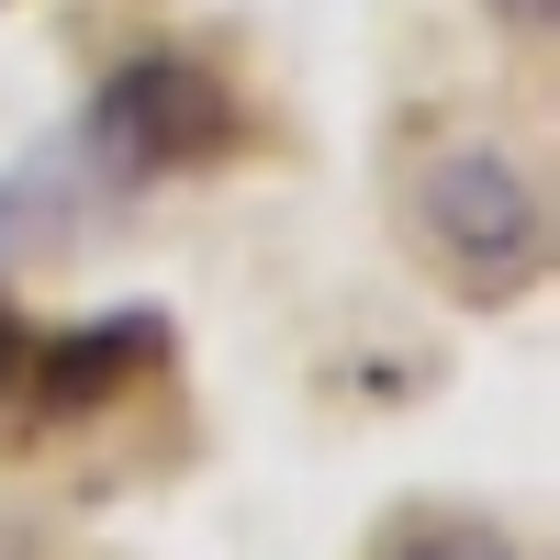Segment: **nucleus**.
<instances>
[{
  "label": "nucleus",
  "instance_id": "nucleus-2",
  "mask_svg": "<svg viewBox=\"0 0 560 560\" xmlns=\"http://www.w3.org/2000/svg\"><path fill=\"white\" fill-rule=\"evenodd\" d=\"M236 147V102L202 57H124L90 90V158L113 179H179Z\"/></svg>",
  "mask_w": 560,
  "mask_h": 560
},
{
  "label": "nucleus",
  "instance_id": "nucleus-3",
  "mask_svg": "<svg viewBox=\"0 0 560 560\" xmlns=\"http://www.w3.org/2000/svg\"><path fill=\"white\" fill-rule=\"evenodd\" d=\"M168 348V325L158 314H113V325H68V337H34L23 348V393L45 415H90V404H113L135 382V359H158Z\"/></svg>",
  "mask_w": 560,
  "mask_h": 560
},
{
  "label": "nucleus",
  "instance_id": "nucleus-6",
  "mask_svg": "<svg viewBox=\"0 0 560 560\" xmlns=\"http://www.w3.org/2000/svg\"><path fill=\"white\" fill-rule=\"evenodd\" d=\"M493 12L516 23V34H549V23H560V0H493Z\"/></svg>",
  "mask_w": 560,
  "mask_h": 560
},
{
  "label": "nucleus",
  "instance_id": "nucleus-1",
  "mask_svg": "<svg viewBox=\"0 0 560 560\" xmlns=\"http://www.w3.org/2000/svg\"><path fill=\"white\" fill-rule=\"evenodd\" d=\"M415 224L471 292H516L549 258V191L504 147H438L415 168Z\"/></svg>",
  "mask_w": 560,
  "mask_h": 560
},
{
  "label": "nucleus",
  "instance_id": "nucleus-7",
  "mask_svg": "<svg viewBox=\"0 0 560 560\" xmlns=\"http://www.w3.org/2000/svg\"><path fill=\"white\" fill-rule=\"evenodd\" d=\"M23 549H34V538H23V527H12V516H0V560H23Z\"/></svg>",
  "mask_w": 560,
  "mask_h": 560
},
{
  "label": "nucleus",
  "instance_id": "nucleus-4",
  "mask_svg": "<svg viewBox=\"0 0 560 560\" xmlns=\"http://www.w3.org/2000/svg\"><path fill=\"white\" fill-rule=\"evenodd\" d=\"M393 560H516V549H504L493 527H415Z\"/></svg>",
  "mask_w": 560,
  "mask_h": 560
},
{
  "label": "nucleus",
  "instance_id": "nucleus-5",
  "mask_svg": "<svg viewBox=\"0 0 560 560\" xmlns=\"http://www.w3.org/2000/svg\"><path fill=\"white\" fill-rule=\"evenodd\" d=\"M23 348H34V337H23V314H12V292H0V404L23 393Z\"/></svg>",
  "mask_w": 560,
  "mask_h": 560
}]
</instances>
